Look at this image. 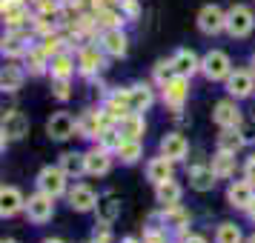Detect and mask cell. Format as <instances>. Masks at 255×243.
Masks as SVG:
<instances>
[{
    "label": "cell",
    "instance_id": "6da1fadb",
    "mask_svg": "<svg viewBox=\"0 0 255 243\" xmlns=\"http://www.w3.org/2000/svg\"><path fill=\"white\" fill-rule=\"evenodd\" d=\"M255 32V12L244 3H235L227 9V35L235 40H244Z\"/></svg>",
    "mask_w": 255,
    "mask_h": 243
},
{
    "label": "cell",
    "instance_id": "7a4b0ae2",
    "mask_svg": "<svg viewBox=\"0 0 255 243\" xmlns=\"http://www.w3.org/2000/svg\"><path fill=\"white\" fill-rule=\"evenodd\" d=\"M235 69L232 66V58L224 52V49H209L207 55L201 58V75L212 83H221L230 78V72Z\"/></svg>",
    "mask_w": 255,
    "mask_h": 243
},
{
    "label": "cell",
    "instance_id": "3957f363",
    "mask_svg": "<svg viewBox=\"0 0 255 243\" xmlns=\"http://www.w3.org/2000/svg\"><path fill=\"white\" fill-rule=\"evenodd\" d=\"M161 100L172 115H181V109H184L186 100H189V78L175 75L172 81H166L161 86Z\"/></svg>",
    "mask_w": 255,
    "mask_h": 243
},
{
    "label": "cell",
    "instance_id": "277c9868",
    "mask_svg": "<svg viewBox=\"0 0 255 243\" xmlns=\"http://www.w3.org/2000/svg\"><path fill=\"white\" fill-rule=\"evenodd\" d=\"M32 37H35V29H9L6 35H3V43H0V49H3V58L9 60H20L29 55V49L35 46L32 43Z\"/></svg>",
    "mask_w": 255,
    "mask_h": 243
},
{
    "label": "cell",
    "instance_id": "5b68a950",
    "mask_svg": "<svg viewBox=\"0 0 255 243\" xmlns=\"http://www.w3.org/2000/svg\"><path fill=\"white\" fill-rule=\"evenodd\" d=\"M35 186L40 192H46V195H52L58 200V197H63L69 192V174L63 172L60 166H43L35 177Z\"/></svg>",
    "mask_w": 255,
    "mask_h": 243
},
{
    "label": "cell",
    "instance_id": "8992f818",
    "mask_svg": "<svg viewBox=\"0 0 255 243\" xmlns=\"http://www.w3.org/2000/svg\"><path fill=\"white\" fill-rule=\"evenodd\" d=\"M29 115L20 112V109H6L3 112V120H0V135H3V146L6 143H17L29 135Z\"/></svg>",
    "mask_w": 255,
    "mask_h": 243
},
{
    "label": "cell",
    "instance_id": "52a82bcc",
    "mask_svg": "<svg viewBox=\"0 0 255 243\" xmlns=\"http://www.w3.org/2000/svg\"><path fill=\"white\" fill-rule=\"evenodd\" d=\"M106 58L109 55L101 49V43H83L78 49V72L83 78H95L106 69Z\"/></svg>",
    "mask_w": 255,
    "mask_h": 243
},
{
    "label": "cell",
    "instance_id": "ba28073f",
    "mask_svg": "<svg viewBox=\"0 0 255 243\" xmlns=\"http://www.w3.org/2000/svg\"><path fill=\"white\" fill-rule=\"evenodd\" d=\"M195 23H198V32H201V35L215 37V35H221V32H227V12L221 9L218 3H207V6H201Z\"/></svg>",
    "mask_w": 255,
    "mask_h": 243
},
{
    "label": "cell",
    "instance_id": "9c48e42d",
    "mask_svg": "<svg viewBox=\"0 0 255 243\" xmlns=\"http://www.w3.org/2000/svg\"><path fill=\"white\" fill-rule=\"evenodd\" d=\"M26 218L32 220L35 226L49 223V220L55 218V197L40 192V189H37L35 195H29L26 197Z\"/></svg>",
    "mask_w": 255,
    "mask_h": 243
},
{
    "label": "cell",
    "instance_id": "30bf717a",
    "mask_svg": "<svg viewBox=\"0 0 255 243\" xmlns=\"http://www.w3.org/2000/svg\"><path fill=\"white\" fill-rule=\"evenodd\" d=\"M46 135L49 140H58V143H63V140H69L78 135V117L72 115V112H55V115L46 120Z\"/></svg>",
    "mask_w": 255,
    "mask_h": 243
},
{
    "label": "cell",
    "instance_id": "8fae6325",
    "mask_svg": "<svg viewBox=\"0 0 255 243\" xmlns=\"http://www.w3.org/2000/svg\"><path fill=\"white\" fill-rule=\"evenodd\" d=\"M212 120L218 129H238L244 123V115H241V106L235 97H224L218 103L212 106Z\"/></svg>",
    "mask_w": 255,
    "mask_h": 243
},
{
    "label": "cell",
    "instance_id": "7c38bea8",
    "mask_svg": "<svg viewBox=\"0 0 255 243\" xmlns=\"http://www.w3.org/2000/svg\"><path fill=\"white\" fill-rule=\"evenodd\" d=\"M98 43L109 58H127L129 52V35L124 32V26H115V29H101L98 32Z\"/></svg>",
    "mask_w": 255,
    "mask_h": 243
},
{
    "label": "cell",
    "instance_id": "4fadbf2b",
    "mask_svg": "<svg viewBox=\"0 0 255 243\" xmlns=\"http://www.w3.org/2000/svg\"><path fill=\"white\" fill-rule=\"evenodd\" d=\"M66 200H69V209H72V212H81V215H86V212H95V209H98V203H101V195L95 192L92 186L75 183L69 192H66Z\"/></svg>",
    "mask_w": 255,
    "mask_h": 243
},
{
    "label": "cell",
    "instance_id": "5bb4252c",
    "mask_svg": "<svg viewBox=\"0 0 255 243\" xmlns=\"http://www.w3.org/2000/svg\"><path fill=\"white\" fill-rule=\"evenodd\" d=\"M224 89H227V94L235 97V100L250 97V94L255 92V75H253V69H232L230 78L224 81Z\"/></svg>",
    "mask_w": 255,
    "mask_h": 243
},
{
    "label": "cell",
    "instance_id": "9a60e30c",
    "mask_svg": "<svg viewBox=\"0 0 255 243\" xmlns=\"http://www.w3.org/2000/svg\"><path fill=\"white\" fill-rule=\"evenodd\" d=\"M0 14L9 29H23L26 23L32 26V14H29L26 0H0Z\"/></svg>",
    "mask_w": 255,
    "mask_h": 243
},
{
    "label": "cell",
    "instance_id": "2e32d148",
    "mask_svg": "<svg viewBox=\"0 0 255 243\" xmlns=\"http://www.w3.org/2000/svg\"><path fill=\"white\" fill-rule=\"evenodd\" d=\"M101 112H104L106 120L115 126L121 117L132 112V109H129V89H112V92L104 97V103H101Z\"/></svg>",
    "mask_w": 255,
    "mask_h": 243
},
{
    "label": "cell",
    "instance_id": "e0dca14e",
    "mask_svg": "<svg viewBox=\"0 0 255 243\" xmlns=\"http://www.w3.org/2000/svg\"><path fill=\"white\" fill-rule=\"evenodd\" d=\"M106 126H112V123L106 120V115L101 112V109H98V112H95V109H86V112L78 115V138L98 140Z\"/></svg>",
    "mask_w": 255,
    "mask_h": 243
},
{
    "label": "cell",
    "instance_id": "ac0fdd59",
    "mask_svg": "<svg viewBox=\"0 0 255 243\" xmlns=\"http://www.w3.org/2000/svg\"><path fill=\"white\" fill-rule=\"evenodd\" d=\"M253 200H255V183H250L247 177L244 180H230V186H227V203L232 209L247 212L253 206Z\"/></svg>",
    "mask_w": 255,
    "mask_h": 243
},
{
    "label": "cell",
    "instance_id": "d6986e66",
    "mask_svg": "<svg viewBox=\"0 0 255 243\" xmlns=\"http://www.w3.org/2000/svg\"><path fill=\"white\" fill-rule=\"evenodd\" d=\"M112 158H115V152H109V149H104V146L95 143L92 149L86 152V172L92 174V177H104V174H109V169H112Z\"/></svg>",
    "mask_w": 255,
    "mask_h": 243
},
{
    "label": "cell",
    "instance_id": "ffe728a7",
    "mask_svg": "<svg viewBox=\"0 0 255 243\" xmlns=\"http://www.w3.org/2000/svg\"><path fill=\"white\" fill-rule=\"evenodd\" d=\"M161 155H166L169 161H175V163H181V161H186V155H189V140L181 135V132H166L161 138Z\"/></svg>",
    "mask_w": 255,
    "mask_h": 243
},
{
    "label": "cell",
    "instance_id": "44dd1931",
    "mask_svg": "<svg viewBox=\"0 0 255 243\" xmlns=\"http://www.w3.org/2000/svg\"><path fill=\"white\" fill-rule=\"evenodd\" d=\"M26 212V197L17 186H3L0 189V218H14Z\"/></svg>",
    "mask_w": 255,
    "mask_h": 243
},
{
    "label": "cell",
    "instance_id": "7402d4cb",
    "mask_svg": "<svg viewBox=\"0 0 255 243\" xmlns=\"http://www.w3.org/2000/svg\"><path fill=\"white\" fill-rule=\"evenodd\" d=\"M169 177H175V161H169L166 155H158V158H149L146 161V180L152 186L163 183Z\"/></svg>",
    "mask_w": 255,
    "mask_h": 243
},
{
    "label": "cell",
    "instance_id": "603a6c76",
    "mask_svg": "<svg viewBox=\"0 0 255 243\" xmlns=\"http://www.w3.org/2000/svg\"><path fill=\"white\" fill-rule=\"evenodd\" d=\"M152 106H155V89L149 83H132L129 86V109L143 115V112H149Z\"/></svg>",
    "mask_w": 255,
    "mask_h": 243
},
{
    "label": "cell",
    "instance_id": "cb8c5ba5",
    "mask_svg": "<svg viewBox=\"0 0 255 243\" xmlns=\"http://www.w3.org/2000/svg\"><path fill=\"white\" fill-rule=\"evenodd\" d=\"M23 83H26V69L20 63L9 60V63L3 66V72H0V89L6 94H14V92L23 89Z\"/></svg>",
    "mask_w": 255,
    "mask_h": 243
},
{
    "label": "cell",
    "instance_id": "d4e9b609",
    "mask_svg": "<svg viewBox=\"0 0 255 243\" xmlns=\"http://www.w3.org/2000/svg\"><path fill=\"white\" fill-rule=\"evenodd\" d=\"M215 183H218V174H215V169H212L209 163H195V166L189 169V186H192L195 192H212Z\"/></svg>",
    "mask_w": 255,
    "mask_h": 243
},
{
    "label": "cell",
    "instance_id": "484cf974",
    "mask_svg": "<svg viewBox=\"0 0 255 243\" xmlns=\"http://www.w3.org/2000/svg\"><path fill=\"white\" fill-rule=\"evenodd\" d=\"M172 63H175V72L184 75V78H189V81L201 72V58H198L192 49H178L172 55Z\"/></svg>",
    "mask_w": 255,
    "mask_h": 243
},
{
    "label": "cell",
    "instance_id": "4316f807",
    "mask_svg": "<svg viewBox=\"0 0 255 243\" xmlns=\"http://www.w3.org/2000/svg\"><path fill=\"white\" fill-rule=\"evenodd\" d=\"M58 166L63 169V172L69 174V180L75 177H83V174H89L86 172V152H63L58 158Z\"/></svg>",
    "mask_w": 255,
    "mask_h": 243
},
{
    "label": "cell",
    "instance_id": "83f0119b",
    "mask_svg": "<svg viewBox=\"0 0 255 243\" xmlns=\"http://www.w3.org/2000/svg\"><path fill=\"white\" fill-rule=\"evenodd\" d=\"M181 197H184V186L178 183L175 177H169V180H163V183L155 186V200L161 206H178Z\"/></svg>",
    "mask_w": 255,
    "mask_h": 243
},
{
    "label": "cell",
    "instance_id": "f1b7e54d",
    "mask_svg": "<svg viewBox=\"0 0 255 243\" xmlns=\"http://www.w3.org/2000/svg\"><path fill=\"white\" fill-rule=\"evenodd\" d=\"M209 166L215 169L218 180H230V177H235V172H238V161H235V152H224V149H218V152H215V158L209 161Z\"/></svg>",
    "mask_w": 255,
    "mask_h": 243
},
{
    "label": "cell",
    "instance_id": "f546056e",
    "mask_svg": "<svg viewBox=\"0 0 255 243\" xmlns=\"http://www.w3.org/2000/svg\"><path fill=\"white\" fill-rule=\"evenodd\" d=\"M115 126L121 129V135H124V138L143 140V135H146V120H143V115H140V112H129V115H124Z\"/></svg>",
    "mask_w": 255,
    "mask_h": 243
},
{
    "label": "cell",
    "instance_id": "4dcf8cb0",
    "mask_svg": "<svg viewBox=\"0 0 255 243\" xmlns=\"http://www.w3.org/2000/svg\"><path fill=\"white\" fill-rule=\"evenodd\" d=\"M78 69V58H72V52H60L49 60V78H72Z\"/></svg>",
    "mask_w": 255,
    "mask_h": 243
},
{
    "label": "cell",
    "instance_id": "1f68e13d",
    "mask_svg": "<svg viewBox=\"0 0 255 243\" xmlns=\"http://www.w3.org/2000/svg\"><path fill=\"white\" fill-rule=\"evenodd\" d=\"M115 158L121 163H127V166H135V163L143 158V143H140L138 138H124V143L118 146Z\"/></svg>",
    "mask_w": 255,
    "mask_h": 243
},
{
    "label": "cell",
    "instance_id": "d6a6232c",
    "mask_svg": "<svg viewBox=\"0 0 255 243\" xmlns=\"http://www.w3.org/2000/svg\"><path fill=\"white\" fill-rule=\"evenodd\" d=\"M23 60H26V72L29 75H49V60L52 58L43 52V46H32Z\"/></svg>",
    "mask_w": 255,
    "mask_h": 243
},
{
    "label": "cell",
    "instance_id": "836d02e7",
    "mask_svg": "<svg viewBox=\"0 0 255 243\" xmlns=\"http://www.w3.org/2000/svg\"><path fill=\"white\" fill-rule=\"evenodd\" d=\"M215 243H244L247 238H244V232L238 223H232V220H221L218 226H215V238H212Z\"/></svg>",
    "mask_w": 255,
    "mask_h": 243
},
{
    "label": "cell",
    "instance_id": "e575fe53",
    "mask_svg": "<svg viewBox=\"0 0 255 243\" xmlns=\"http://www.w3.org/2000/svg\"><path fill=\"white\" fill-rule=\"evenodd\" d=\"M124 23H127V17H124V12L115 9V6H106L101 12H95V29H98V32H101V29H115V26H124Z\"/></svg>",
    "mask_w": 255,
    "mask_h": 243
},
{
    "label": "cell",
    "instance_id": "d590c367",
    "mask_svg": "<svg viewBox=\"0 0 255 243\" xmlns=\"http://www.w3.org/2000/svg\"><path fill=\"white\" fill-rule=\"evenodd\" d=\"M247 143H244V138H241V132L238 129H221L218 132V140H215V149H224V152H238L244 149Z\"/></svg>",
    "mask_w": 255,
    "mask_h": 243
},
{
    "label": "cell",
    "instance_id": "8d00e7d4",
    "mask_svg": "<svg viewBox=\"0 0 255 243\" xmlns=\"http://www.w3.org/2000/svg\"><path fill=\"white\" fill-rule=\"evenodd\" d=\"M95 215H98V220H104V223H115V220L121 218V200H118L115 195L101 197V203H98V209H95Z\"/></svg>",
    "mask_w": 255,
    "mask_h": 243
},
{
    "label": "cell",
    "instance_id": "74e56055",
    "mask_svg": "<svg viewBox=\"0 0 255 243\" xmlns=\"http://www.w3.org/2000/svg\"><path fill=\"white\" fill-rule=\"evenodd\" d=\"M175 75H178V72H175L172 58H163V60H158V63L152 66V83H155L158 89H161V86H163L166 81H172Z\"/></svg>",
    "mask_w": 255,
    "mask_h": 243
},
{
    "label": "cell",
    "instance_id": "f35d334b",
    "mask_svg": "<svg viewBox=\"0 0 255 243\" xmlns=\"http://www.w3.org/2000/svg\"><path fill=\"white\" fill-rule=\"evenodd\" d=\"M98 146H104V149H109V152H118V146L124 143V135H121V129L118 126H106L104 132H101V138L95 140Z\"/></svg>",
    "mask_w": 255,
    "mask_h": 243
},
{
    "label": "cell",
    "instance_id": "ab89813d",
    "mask_svg": "<svg viewBox=\"0 0 255 243\" xmlns=\"http://www.w3.org/2000/svg\"><path fill=\"white\" fill-rule=\"evenodd\" d=\"M143 243H172V238H169V229L166 226H155V223H149L146 229H143V238H140Z\"/></svg>",
    "mask_w": 255,
    "mask_h": 243
},
{
    "label": "cell",
    "instance_id": "60d3db41",
    "mask_svg": "<svg viewBox=\"0 0 255 243\" xmlns=\"http://www.w3.org/2000/svg\"><path fill=\"white\" fill-rule=\"evenodd\" d=\"M52 97L69 100L72 97V78H52Z\"/></svg>",
    "mask_w": 255,
    "mask_h": 243
},
{
    "label": "cell",
    "instance_id": "b9f144b4",
    "mask_svg": "<svg viewBox=\"0 0 255 243\" xmlns=\"http://www.w3.org/2000/svg\"><path fill=\"white\" fill-rule=\"evenodd\" d=\"M92 243H112V223L98 220L92 229Z\"/></svg>",
    "mask_w": 255,
    "mask_h": 243
},
{
    "label": "cell",
    "instance_id": "7bdbcfd3",
    "mask_svg": "<svg viewBox=\"0 0 255 243\" xmlns=\"http://www.w3.org/2000/svg\"><path fill=\"white\" fill-rule=\"evenodd\" d=\"M118 9L124 12L127 20H138V17H140V0H121V3H118Z\"/></svg>",
    "mask_w": 255,
    "mask_h": 243
},
{
    "label": "cell",
    "instance_id": "ee69618b",
    "mask_svg": "<svg viewBox=\"0 0 255 243\" xmlns=\"http://www.w3.org/2000/svg\"><path fill=\"white\" fill-rule=\"evenodd\" d=\"M238 132H241L247 146H255V120H244L241 126H238Z\"/></svg>",
    "mask_w": 255,
    "mask_h": 243
},
{
    "label": "cell",
    "instance_id": "f6af8a7d",
    "mask_svg": "<svg viewBox=\"0 0 255 243\" xmlns=\"http://www.w3.org/2000/svg\"><path fill=\"white\" fill-rule=\"evenodd\" d=\"M244 177H247L250 183H255V155H250V158L244 161Z\"/></svg>",
    "mask_w": 255,
    "mask_h": 243
},
{
    "label": "cell",
    "instance_id": "bcb514c9",
    "mask_svg": "<svg viewBox=\"0 0 255 243\" xmlns=\"http://www.w3.org/2000/svg\"><path fill=\"white\" fill-rule=\"evenodd\" d=\"M178 243H209V241L204 238V235H198V232H186V235H184Z\"/></svg>",
    "mask_w": 255,
    "mask_h": 243
},
{
    "label": "cell",
    "instance_id": "7dc6e473",
    "mask_svg": "<svg viewBox=\"0 0 255 243\" xmlns=\"http://www.w3.org/2000/svg\"><path fill=\"white\" fill-rule=\"evenodd\" d=\"M247 215H250V220H253V223H255V200H253V206L247 209Z\"/></svg>",
    "mask_w": 255,
    "mask_h": 243
},
{
    "label": "cell",
    "instance_id": "c3c4849f",
    "mask_svg": "<svg viewBox=\"0 0 255 243\" xmlns=\"http://www.w3.org/2000/svg\"><path fill=\"white\" fill-rule=\"evenodd\" d=\"M121 243H143V241H138V238H124Z\"/></svg>",
    "mask_w": 255,
    "mask_h": 243
},
{
    "label": "cell",
    "instance_id": "681fc988",
    "mask_svg": "<svg viewBox=\"0 0 255 243\" xmlns=\"http://www.w3.org/2000/svg\"><path fill=\"white\" fill-rule=\"evenodd\" d=\"M250 69H253V75H255V52L250 55Z\"/></svg>",
    "mask_w": 255,
    "mask_h": 243
},
{
    "label": "cell",
    "instance_id": "f907efd6",
    "mask_svg": "<svg viewBox=\"0 0 255 243\" xmlns=\"http://www.w3.org/2000/svg\"><path fill=\"white\" fill-rule=\"evenodd\" d=\"M43 243H66V241H60V238H46Z\"/></svg>",
    "mask_w": 255,
    "mask_h": 243
},
{
    "label": "cell",
    "instance_id": "816d5d0a",
    "mask_svg": "<svg viewBox=\"0 0 255 243\" xmlns=\"http://www.w3.org/2000/svg\"><path fill=\"white\" fill-rule=\"evenodd\" d=\"M244 243H255V232H253V235H247V241H244Z\"/></svg>",
    "mask_w": 255,
    "mask_h": 243
},
{
    "label": "cell",
    "instance_id": "f5cc1de1",
    "mask_svg": "<svg viewBox=\"0 0 255 243\" xmlns=\"http://www.w3.org/2000/svg\"><path fill=\"white\" fill-rule=\"evenodd\" d=\"M0 243H17V241H12V238H6V241H0Z\"/></svg>",
    "mask_w": 255,
    "mask_h": 243
}]
</instances>
